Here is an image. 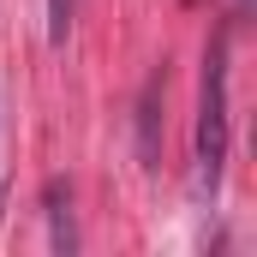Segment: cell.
Listing matches in <instances>:
<instances>
[{"label":"cell","instance_id":"3957f363","mask_svg":"<svg viewBox=\"0 0 257 257\" xmlns=\"http://www.w3.org/2000/svg\"><path fill=\"white\" fill-rule=\"evenodd\" d=\"M239 6H245V0H239Z\"/></svg>","mask_w":257,"mask_h":257},{"label":"cell","instance_id":"7a4b0ae2","mask_svg":"<svg viewBox=\"0 0 257 257\" xmlns=\"http://www.w3.org/2000/svg\"><path fill=\"white\" fill-rule=\"evenodd\" d=\"M72 12H78V0H48V36H54V42H66Z\"/></svg>","mask_w":257,"mask_h":257},{"label":"cell","instance_id":"6da1fadb","mask_svg":"<svg viewBox=\"0 0 257 257\" xmlns=\"http://www.w3.org/2000/svg\"><path fill=\"white\" fill-rule=\"evenodd\" d=\"M227 162V36L209 42L203 54V90H197V186L215 197Z\"/></svg>","mask_w":257,"mask_h":257},{"label":"cell","instance_id":"277c9868","mask_svg":"<svg viewBox=\"0 0 257 257\" xmlns=\"http://www.w3.org/2000/svg\"><path fill=\"white\" fill-rule=\"evenodd\" d=\"M0 180H6V174H0Z\"/></svg>","mask_w":257,"mask_h":257}]
</instances>
